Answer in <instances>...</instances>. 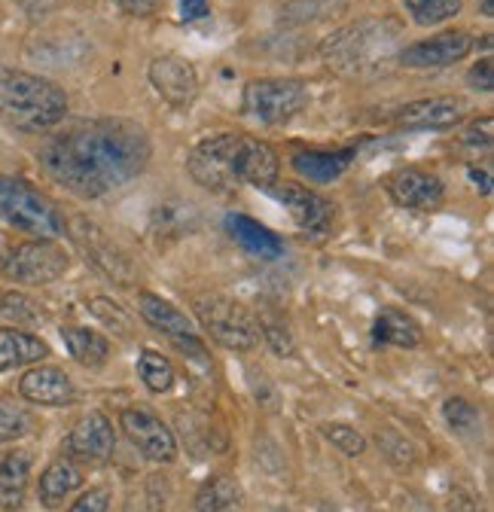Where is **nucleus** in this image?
I'll return each mask as SVG.
<instances>
[{
    "label": "nucleus",
    "instance_id": "obj_1",
    "mask_svg": "<svg viewBox=\"0 0 494 512\" xmlns=\"http://www.w3.org/2000/svg\"><path fill=\"white\" fill-rule=\"evenodd\" d=\"M150 138L132 119H89L40 147L43 171L80 199H101L129 186L150 162Z\"/></svg>",
    "mask_w": 494,
    "mask_h": 512
},
{
    "label": "nucleus",
    "instance_id": "obj_2",
    "mask_svg": "<svg viewBox=\"0 0 494 512\" xmlns=\"http://www.w3.org/2000/svg\"><path fill=\"white\" fill-rule=\"evenodd\" d=\"M400 37L403 28L394 19H357L330 34L321 55L330 71L351 80H366L388 74L400 55Z\"/></svg>",
    "mask_w": 494,
    "mask_h": 512
},
{
    "label": "nucleus",
    "instance_id": "obj_3",
    "mask_svg": "<svg viewBox=\"0 0 494 512\" xmlns=\"http://www.w3.org/2000/svg\"><path fill=\"white\" fill-rule=\"evenodd\" d=\"M68 113V95L46 77L0 68V119L19 132H46Z\"/></svg>",
    "mask_w": 494,
    "mask_h": 512
},
{
    "label": "nucleus",
    "instance_id": "obj_4",
    "mask_svg": "<svg viewBox=\"0 0 494 512\" xmlns=\"http://www.w3.org/2000/svg\"><path fill=\"white\" fill-rule=\"evenodd\" d=\"M0 220L46 241H55L65 232L58 208L22 177H0Z\"/></svg>",
    "mask_w": 494,
    "mask_h": 512
},
{
    "label": "nucleus",
    "instance_id": "obj_5",
    "mask_svg": "<svg viewBox=\"0 0 494 512\" xmlns=\"http://www.w3.org/2000/svg\"><path fill=\"white\" fill-rule=\"evenodd\" d=\"M193 311L199 317L202 330H208V336L229 348V351H251L260 342V320L247 311L241 302L220 296V293H205L196 296Z\"/></svg>",
    "mask_w": 494,
    "mask_h": 512
},
{
    "label": "nucleus",
    "instance_id": "obj_6",
    "mask_svg": "<svg viewBox=\"0 0 494 512\" xmlns=\"http://www.w3.org/2000/svg\"><path fill=\"white\" fill-rule=\"evenodd\" d=\"M308 104V89L302 80H254L244 86L241 110L266 125H281L293 119Z\"/></svg>",
    "mask_w": 494,
    "mask_h": 512
},
{
    "label": "nucleus",
    "instance_id": "obj_7",
    "mask_svg": "<svg viewBox=\"0 0 494 512\" xmlns=\"http://www.w3.org/2000/svg\"><path fill=\"white\" fill-rule=\"evenodd\" d=\"M65 272H68V253L46 238L16 244L4 260V275L19 284H31V287L52 284Z\"/></svg>",
    "mask_w": 494,
    "mask_h": 512
},
{
    "label": "nucleus",
    "instance_id": "obj_8",
    "mask_svg": "<svg viewBox=\"0 0 494 512\" xmlns=\"http://www.w3.org/2000/svg\"><path fill=\"white\" fill-rule=\"evenodd\" d=\"M71 235H74V244L86 253V260H89L98 272H104L107 278H113V281L122 284V287L135 284L138 269H135V263H132V256H129L126 250H122V247L113 241V235H107L98 223L80 217V220H74Z\"/></svg>",
    "mask_w": 494,
    "mask_h": 512
},
{
    "label": "nucleus",
    "instance_id": "obj_9",
    "mask_svg": "<svg viewBox=\"0 0 494 512\" xmlns=\"http://www.w3.org/2000/svg\"><path fill=\"white\" fill-rule=\"evenodd\" d=\"M187 171L199 186L220 192V196L235 192L241 186L235 174V135H214L196 144L187 159Z\"/></svg>",
    "mask_w": 494,
    "mask_h": 512
},
{
    "label": "nucleus",
    "instance_id": "obj_10",
    "mask_svg": "<svg viewBox=\"0 0 494 512\" xmlns=\"http://www.w3.org/2000/svg\"><path fill=\"white\" fill-rule=\"evenodd\" d=\"M272 196L287 208L293 223L312 238H324L333 229L336 205L324 196H318L315 189L299 186V183H284V186H269Z\"/></svg>",
    "mask_w": 494,
    "mask_h": 512
},
{
    "label": "nucleus",
    "instance_id": "obj_11",
    "mask_svg": "<svg viewBox=\"0 0 494 512\" xmlns=\"http://www.w3.org/2000/svg\"><path fill=\"white\" fill-rule=\"evenodd\" d=\"M119 427L129 436V442L138 448V452L153 461V464H171L177 458V442L174 433L162 424V418H156L153 412L135 406V409H122L119 412Z\"/></svg>",
    "mask_w": 494,
    "mask_h": 512
},
{
    "label": "nucleus",
    "instance_id": "obj_12",
    "mask_svg": "<svg viewBox=\"0 0 494 512\" xmlns=\"http://www.w3.org/2000/svg\"><path fill=\"white\" fill-rule=\"evenodd\" d=\"M470 49H473V37L467 31H443L430 40L403 46L397 61L412 71H434V68H449V64L467 58Z\"/></svg>",
    "mask_w": 494,
    "mask_h": 512
},
{
    "label": "nucleus",
    "instance_id": "obj_13",
    "mask_svg": "<svg viewBox=\"0 0 494 512\" xmlns=\"http://www.w3.org/2000/svg\"><path fill=\"white\" fill-rule=\"evenodd\" d=\"M388 196L394 199V205L406 208V211H437L446 199V189H443V180L430 171H421V168H400L394 171L388 180Z\"/></svg>",
    "mask_w": 494,
    "mask_h": 512
},
{
    "label": "nucleus",
    "instance_id": "obj_14",
    "mask_svg": "<svg viewBox=\"0 0 494 512\" xmlns=\"http://www.w3.org/2000/svg\"><path fill=\"white\" fill-rule=\"evenodd\" d=\"M116 448L113 424L104 412H89L74 424V430L65 439V458L83 461V464H104L110 461Z\"/></svg>",
    "mask_w": 494,
    "mask_h": 512
},
{
    "label": "nucleus",
    "instance_id": "obj_15",
    "mask_svg": "<svg viewBox=\"0 0 494 512\" xmlns=\"http://www.w3.org/2000/svg\"><path fill=\"white\" fill-rule=\"evenodd\" d=\"M150 83L153 89L177 110L190 107L199 95V77L196 68L180 55H159L150 61Z\"/></svg>",
    "mask_w": 494,
    "mask_h": 512
},
{
    "label": "nucleus",
    "instance_id": "obj_16",
    "mask_svg": "<svg viewBox=\"0 0 494 512\" xmlns=\"http://www.w3.org/2000/svg\"><path fill=\"white\" fill-rule=\"evenodd\" d=\"M278 153L272 144L251 138V135H235V174L238 183L269 189L278 183Z\"/></svg>",
    "mask_w": 494,
    "mask_h": 512
},
{
    "label": "nucleus",
    "instance_id": "obj_17",
    "mask_svg": "<svg viewBox=\"0 0 494 512\" xmlns=\"http://www.w3.org/2000/svg\"><path fill=\"white\" fill-rule=\"evenodd\" d=\"M467 104L455 95H440V98H421L394 113V122L409 132H424V128H452L464 119Z\"/></svg>",
    "mask_w": 494,
    "mask_h": 512
},
{
    "label": "nucleus",
    "instance_id": "obj_18",
    "mask_svg": "<svg viewBox=\"0 0 494 512\" xmlns=\"http://www.w3.org/2000/svg\"><path fill=\"white\" fill-rule=\"evenodd\" d=\"M19 394L28 403L52 406V409L71 406L77 400V388H74L71 375L58 366H31L19 381Z\"/></svg>",
    "mask_w": 494,
    "mask_h": 512
},
{
    "label": "nucleus",
    "instance_id": "obj_19",
    "mask_svg": "<svg viewBox=\"0 0 494 512\" xmlns=\"http://www.w3.org/2000/svg\"><path fill=\"white\" fill-rule=\"evenodd\" d=\"M223 226H226L229 238H232L244 253L257 256V260H278V256L284 253V241H281L272 229H266L260 220H254V217L226 214Z\"/></svg>",
    "mask_w": 494,
    "mask_h": 512
},
{
    "label": "nucleus",
    "instance_id": "obj_20",
    "mask_svg": "<svg viewBox=\"0 0 494 512\" xmlns=\"http://www.w3.org/2000/svg\"><path fill=\"white\" fill-rule=\"evenodd\" d=\"M354 150H302L293 156V171L308 183H333L348 171Z\"/></svg>",
    "mask_w": 494,
    "mask_h": 512
},
{
    "label": "nucleus",
    "instance_id": "obj_21",
    "mask_svg": "<svg viewBox=\"0 0 494 512\" xmlns=\"http://www.w3.org/2000/svg\"><path fill=\"white\" fill-rule=\"evenodd\" d=\"M31 479V455L28 452H7L0 458V509L16 512L25 503Z\"/></svg>",
    "mask_w": 494,
    "mask_h": 512
},
{
    "label": "nucleus",
    "instance_id": "obj_22",
    "mask_svg": "<svg viewBox=\"0 0 494 512\" xmlns=\"http://www.w3.org/2000/svg\"><path fill=\"white\" fill-rule=\"evenodd\" d=\"M138 311H141V317L147 320V324L156 330V333H162V336H187V333H193V324H190V317L183 314L177 305H171L168 299H162V296H156V293H147V290H141L138 293Z\"/></svg>",
    "mask_w": 494,
    "mask_h": 512
},
{
    "label": "nucleus",
    "instance_id": "obj_23",
    "mask_svg": "<svg viewBox=\"0 0 494 512\" xmlns=\"http://www.w3.org/2000/svg\"><path fill=\"white\" fill-rule=\"evenodd\" d=\"M49 354V345L25 330H0V372H10L19 366L40 363Z\"/></svg>",
    "mask_w": 494,
    "mask_h": 512
},
{
    "label": "nucleus",
    "instance_id": "obj_24",
    "mask_svg": "<svg viewBox=\"0 0 494 512\" xmlns=\"http://www.w3.org/2000/svg\"><path fill=\"white\" fill-rule=\"evenodd\" d=\"M83 485V473L80 467L71 461V458H58L52 461L43 476H40V485H37V494H40V503L55 509L65 497H71L77 488Z\"/></svg>",
    "mask_w": 494,
    "mask_h": 512
},
{
    "label": "nucleus",
    "instance_id": "obj_25",
    "mask_svg": "<svg viewBox=\"0 0 494 512\" xmlns=\"http://www.w3.org/2000/svg\"><path fill=\"white\" fill-rule=\"evenodd\" d=\"M376 342L382 345H394V348H415L421 342V327L415 320L400 311V308H382V314L376 317L373 327Z\"/></svg>",
    "mask_w": 494,
    "mask_h": 512
},
{
    "label": "nucleus",
    "instance_id": "obj_26",
    "mask_svg": "<svg viewBox=\"0 0 494 512\" xmlns=\"http://www.w3.org/2000/svg\"><path fill=\"white\" fill-rule=\"evenodd\" d=\"M61 339H65L71 357L86 369H101L107 363V357H110V342L95 330L65 327V330H61Z\"/></svg>",
    "mask_w": 494,
    "mask_h": 512
},
{
    "label": "nucleus",
    "instance_id": "obj_27",
    "mask_svg": "<svg viewBox=\"0 0 494 512\" xmlns=\"http://www.w3.org/2000/svg\"><path fill=\"white\" fill-rule=\"evenodd\" d=\"M238 506H241V488L226 473L211 476L196 494V509L199 512H235Z\"/></svg>",
    "mask_w": 494,
    "mask_h": 512
},
{
    "label": "nucleus",
    "instance_id": "obj_28",
    "mask_svg": "<svg viewBox=\"0 0 494 512\" xmlns=\"http://www.w3.org/2000/svg\"><path fill=\"white\" fill-rule=\"evenodd\" d=\"M138 375L150 394H165L174 388V363L156 348H144L138 357Z\"/></svg>",
    "mask_w": 494,
    "mask_h": 512
},
{
    "label": "nucleus",
    "instance_id": "obj_29",
    "mask_svg": "<svg viewBox=\"0 0 494 512\" xmlns=\"http://www.w3.org/2000/svg\"><path fill=\"white\" fill-rule=\"evenodd\" d=\"M406 10L418 25L430 28L455 19L464 10V0H406Z\"/></svg>",
    "mask_w": 494,
    "mask_h": 512
},
{
    "label": "nucleus",
    "instance_id": "obj_30",
    "mask_svg": "<svg viewBox=\"0 0 494 512\" xmlns=\"http://www.w3.org/2000/svg\"><path fill=\"white\" fill-rule=\"evenodd\" d=\"M34 430V415L13 403V400H0V442H16Z\"/></svg>",
    "mask_w": 494,
    "mask_h": 512
},
{
    "label": "nucleus",
    "instance_id": "obj_31",
    "mask_svg": "<svg viewBox=\"0 0 494 512\" xmlns=\"http://www.w3.org/2000/svg\"><path fill=\"white\" fill-rule=\"evenodd\" d=\"M443 418L458 433H470V430H476L482 424V412L470 400H464V397H449L443 403Z\"/></svg>",
    "mask_w": 494,
    "mask_h": 512
},
{
    "label": "nucleus",
    "instance_id": "obj_32",
    "mask_svg": "<svg viewBox=\"0 0 494 512\" xmlns=\"http://www.w3.org/2000/svg\"><path fill=\"white\" fill-rule=\"evenodd\" d=\"M0 317L19 320V324H34V320L43 317V311L37 308L34 299H28L25 293L16 290H0Z\"/></svg>",
    "mask_w": 494,
    "mask_h": 512
},
{
    "label": "nucleus",
    "instance_id": "obj_33",
    "mask_svg": "<svg viewBox=\"0 0 494 512\" xmlns=\"http://www.w3.org/2000/svg\"><path fill=\"white\" fill-rule=\"evenodd\" d=\"M321 433L339 448L342 455H348V458H357V455L366 452V439L354 427H348V424H324Z\"/></svg>",
    "mask_w": 494,
    "mask_h": 512
},
{
    "label": "nucleus",
    "instance_id": "obj_34",
    "mask_svg": "<svg viewBox=\"0 0 494 512\" xmlns=\"http://www.w3.org/2000/svg\"><path fill=\"white\" fill-rule=\"evenodd\" d=\"M89 308H92V314L98 317V320H104L107 327H113V330H119L122 336H126L129 330H132V317L122 311V308H116V302H110V299H104V296H95L92 302H89Z\"/></svg>",
    "mask_w": 494,
    "mask_h": 512
},
{
    "label": "nucleus",
    "instance_id": "obj_35",
    "mask_svg": "<svg viewBox=\"0 0 494 512\" xmlns=\"http://www.w3.org/2000/svg\"><path fill=\"white\" fill-rule=\"evenodd\" d=\"M260 336L269 342V348H272L278 357H293V339H290V333H287L281 324H272V320H263V324H260Z\"/></svg>",
    "mask_w": 494,
    "mask_h": 512
},
{
    "label": "nucleus",
    "instance_id": "obj_36",
    "mask_svg": "<svg viewBox=\"0 0 494 512\" xmlns=\"http://www.w3.org/2000/svg\"><path fill=\"white\" fill-rule=\"evenodd\" d=\"M68 512H110V488L98 485L80 494V500H74V506Z\"/></svg>",
    "mask_w": 494,
    "mask_h": 512
},
{
    "label": "nucleus",
    "instance_id": "obj_37",
    "mask_svg": "<svg viewBox=\"0 0 494 512\" xmlns=\"http://www.w3.org/2000/svg\"><path fill=\"white\" fill-rule=\"evenodd\" d=\"M171 345H174L177 351H183V357H190V360H196V363H202V366H208V363H211L208 348H205V342H202L196 333H187V336H171Z\"/></svg>",
    "mask_w": 494,
    "mask_h": 512
},
{
    "label": "nucleus",
    "instance_id": "obj_38",
    "mask_svg": "<svg viewBox=\"0 0 494 512\" xmlns=\"http://www.w3.org/2000/svg\"><path fill=\"white\" fill-rule=\"evenodd\" d=\"M467 83L476 89V92H491L494 89V61L491 58H482L476 61L470 74H467Z\"/></svg>",
    "mask_w": 494,
    "mask_h": 512
},
{
    "label": "nucleus",
    "instance_id": "obj_39",
    "mask_svg": "<svg viewBox=\"0 0 494 512\" xmlns=\"http://www.w3.org/2000/svg\"><path fill=\"white\" fill-rule=\"evenodd\" d=\"M464 144H470V147H491V116H485V119H479V122H473L467 128Z\"/></svg>",
    "mask_w": 494,
    "mask_h": 512
},
{
    "label": "nucleus",
    "instance_id": "obj_40",
    "mask_svg": "<svg viewBox=\"0 0 494 512\" xmlns=\"http://www.w3.org/2000/svg\"><path fill=\"white\" fill-rule=\"evenodd\" d=\"M177 7H180V19L183 22H196V19H205L211 13L208 0H177Z\"/></svg>",
    "mask_w": 494,
    "mask_h": 512
},
{
    "label": "nucleus",
    "instance_id": "obj_41",
    "mask_svg": "<svg viewBox=\"0 0 494 512\" xmlns=\"http://www.w3.org/2000/svg\"><path fill=\"white\" fill-rule=\"evenodd\" d=\"M126 16H150L156 10V0H110Z\"/></svg>",
    "mask_w": 494,
    "mask_h": 512
},
{
    "label": "nucleus",
    "instance_id": "obj_42",
    "mask_svg": "<svg viewBox=\"0 0 494 512\" xmlns=\"http://www.w3.org/2000/svg\"><path fill=\"white\" fill-rule=\"evenodd\" d=\"M16 4L28 13V16H46L58 0H16Z\"/></svg>",
    "mask_w": 494,
    "mask_h": 512
},
{
    "label": "nucleus",
    "instance_id": "obj_43",
    "mask_svg": "<svg viewBox=\"0 0 494 512\" xmlns=\"http://www.w3.org/2000/svg\"><path fill=\"white\" fill-rule=\"evenodd\" d=\"M449 512H479V506L470 497H458V500H452Z\"/></svg>",
    "mask_w": 494,
    "mask_h": 512
},
{
    "label": "nucleus",
    "instance_id": "obj_44",
    "mask_svg": "<svg viewBox=\"0 0 494 512\" xmlns=\"http://www.w3.org/2000/svg\"><path fill=\"white\" fill-rule=\"evenodd\" d=\"M482 16H494V0H482Z\"/></svg>",
    "mask_w": 494,
    "mask_h": 512
}]
</instances>
